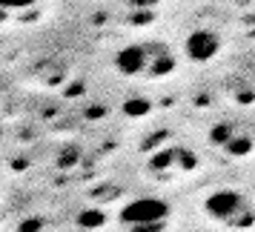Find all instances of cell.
<instances>
[{"instance_id": "cell-9", "label": "cell", "mask_w": 255, "mask_h": 232, "mask_svg": "<svg viewBox=\"0 0 255 232\" xmlns=\"http://www.w3.org/2000/svg\"><path fill=\"white\" fill-rule=\"evenodd\" d=\"M127 3H135V6H149V3H155V0H127Z\"/></svg>"}, {"instance_id": "cell-4", "label": "cell", "mask_w": 255, "mask_h": 232, "mask_svg": "<svg viewBox=\"0 0 255 232\" xmlns=\"http://www.w3.org/2000/svg\"><path fill=\"white\" fill-rule=\"evenodd\" d=\"M186 58L195 60V63H209V60L215 58L221 52V37L215 32H209V29H195L192 35L186 37Z\"/></svg>"}, {"instance_id": "cell-10", "label": "cell", "mask_w": 255, "mask_h": 232, "mask_svg": "<svg viewBox=\"0 0 255 232\" xmlns=\"http://www.w3.org/2000/svg\"><path fill=\"white\" fill-rule=\"evenodd\" d=\"M238 3H247V0H238Z\"/></svg>"}, {"instance_id": "cell-5", "label": "cell", "mask_w": 255, "mask_h": 232, "mask_svg": "<svg viewBox=\"0 0 255 232\" xmlns=\"http://www.w3.org/2000/svg\"><path fill=\"white\" fill-rule=\"evenodd\" d=\"M0 3H3V9H29L37 0H0Z\"/></svg>"}, {"instance_id": "cell-11", "label": "cell", "mask_w": 255, "mask_h": 232, "mask_svg": "<svg viewBox=\"0 0 255 232\" xmlns=\"http://www.w3.org/2000/svg\"><path fill=\"white\" fill-rule=\"evenodd\" d=\"M81 232H86V230H81Z\"/></svg>"}, {"instance_id": "cell-2", "label": "cell", "mask_w": 255, "mask_h": 232, "mask_svg": "<svg viewBox=\"0 0 255 232\" xmlns=\"http://www.w3.org/2000/svg\"><path fill=\"white\" fill-rule=\"evenodd\" d=\"M204 209H207L209 218L238 227V224H241V215L247 212V204H244L241 192H235V189H215V192L204 201Z\"/></svg>"}, {"instance_id": "cell-6", "label": "cell", "mask_w": 255, "mask_h": 232, "mask_svg": "<svg viewBox=\"0 0 255 232\" xmlns=\"http://www.w3.org/2000/svg\"><path fill=\"white\" fill-rule=\"evenodd\" d=\"M17 232H40V221H37V218H29V221H23V224L17 227Z\"/></svg>"}, {"instance_id": "cell-7", "label": "cell", "mask_w": 255, "mask_h": 232, "mask_svg": "<svg viewBox=\"0 0 255 232\" xmlns=\"http://www.w3.org/2000/svg\"><path fill=\"white\" fill-rule=\"evenodd\" d=\"M166 224H146V227H132V232H163Z\"/></svg>"}, {"instance_id": "cell-1", "label": "cell", "mask_w": 255, "mask_h": 232, "mask_svg": "<svg viewBox=\"0 0 255 232\" xmlns=\"http://www.w3.org/2000/svg\"><path fill=\"white\" fill-rule=\"evenodd\" d=\"M172 207L163 201V198H135L124 204L121 209V224H127L129 230L132 227H146V224H166Z\"/></svg>"}, {"instance_id": "cell-3", "label": "cell", "mask_w": 255, "mask_h": 232, "mask_svg": "<svg viewBox=\"0 0 255 232\" xmlns=\"http://www.w3.org/2000/svg\"><path fill=\"white\" fill-rule=\"evenodd\" d=\"M161 46L152 43V46H124L115 55V66L121 75L135 78V75H152L155 69V60H158Z\"/></svg>"}, {"instance_id": "cell-8", "label": "cell", "mask_w": 255, "mask_h": 232, "mask_svg": "<svg viewBox=\"0 0 255 232\" xmlns=\"http://www.w3.org/2000/svg\"><path fill=\"white\" fill-rule=\"evenodd\" d=\"M146 109H149V104H129V106H127V112H129V115H135V117L143 115Z\"/></svg>"}]
</instances>
